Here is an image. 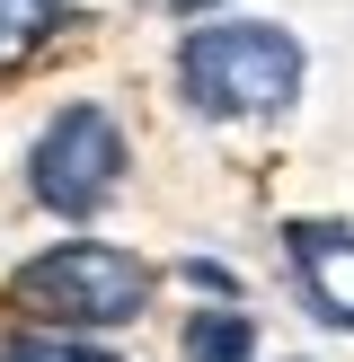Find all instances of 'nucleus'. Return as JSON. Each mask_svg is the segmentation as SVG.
<instances>
[{
	"label": "nucleus",
	"instance_id": "5",
	"mask_svg": "<svg viewBox=\"0 0 354 362\" xmlns=\"http://www.w3.org/2000/svg\"><path fill=\"white\" fill-rule=\"evenodd\" d=\"M186 362H257V318L248 310H195L186 336H177Z\"/></svg>",
	"mask_w": 354,
	"mask_h": 362
},
{
	"label": "nucleus",
	"instance_id": "7",
	"mask_svg": "<svg viewBox=\"0 0 354 362\" xmlns=\"http://www.w3.org/2000/svg\"><path fill=\"white\" fill-rule=\"evenodd\" d=\"M0 362H115V354H98L88 336H45V327H18V336H0Z\"/></svg>",
	"mask_w": 354,
	"mask_h": 362
},
{
	"label": "nucleus",
	"instance_id": "8",
	"mask_svg": "<svg viewBox=\"0 0 354 362\" xmlns=\"http://www.w3.org/2000/svg\"><path fill=\"white\" fill-rule=\"evenodd\" d=\"M169 9H212V0H169Z\"/></svg>",
	"mask_w": 354,
	"mask_h": 362
},
{
	"label": "nucleus",
	"instance_id": "2",
	"mask_svg": "<svg viewBox=\"0 0 354 362\" xmlns=\"http://www.w3.org/2000/svg\"><path fill=\"white\" fill-rule=\"evenodd\" d=\"M177 88L195 115L212 124H266L301 98V45L266 18H230V27H195L177 45Z\"/></svg>",
	"mask_w": 354,
	"mask_h": 362
},
{
	"label": "nucleus",
	"instance_id": "6",
	"mask_svg": "<svg viewBox=\"0 0 354 362\" xmlns=\"http://www.w3.org/2000/svg\"><path fill=\"white\" fill-rule=\"evenodd\" d=\"M53 18H62V0H0V71L27 62V53L53 35Z\"/></svg>",
	"mask_w": 354,
	"mask_h": 362
},
{
	"label": "nucleus",
	"instance_id": "3",
	"mask_svg": "<svg viewBox=\"0 0 354 362\" xmlns=\"http://www.w3.org/2000/svg\"><path fill=\"white\" fill-rule=\"evenodd\" d=\"M115 177H124V133H115V115L106 106H62V115L35 133V151H27V194L45 212H62V221H88V212L115 194Z\"/></svg>",
	"mask_w": 354,
	"mask_h": 362
},
{
	"label": "nucleus",
	"instance_id": "1",
	"mask_svg": "<svg viewBox=\"0 0 354 362\" xmlns=\"http://www.w3.org/2000/svg\"><path fill=\"white\" fill-rule=\"evenodd\" d=\"M9 300L27 327L45 336H98V327H133L151 310V265L133 247H106V239H62L45 257H27L9 274Z\"/></svg>",
	"mask_w": 354,
	"mask_h": 362
},
{
	"label": "nucleus",
	"instance_id": "4",
	"mask_svg": "<svg viewBox=\"0 0 354 362\" xmlns=\"http://www.w3.org/2000/svg\"><path fill=\"white\" fill-rule=\"evenodd\" d=\"M283 265H292L301 300L328 327H354V230L346 221H292L283 230Z\"/></svg>",
	"mask_w": 354,
	"mask_h": 362
}]
</instances>
